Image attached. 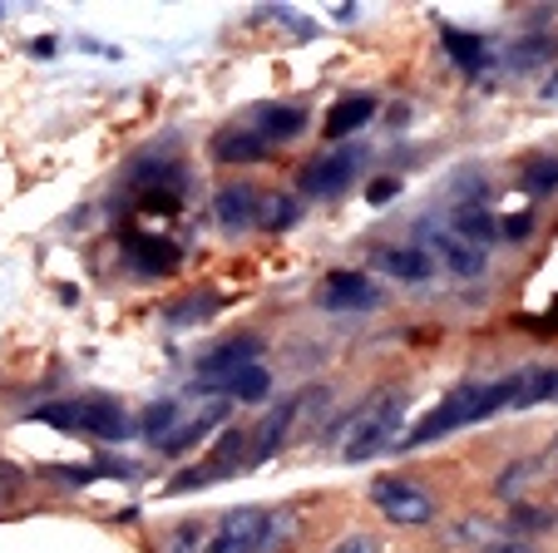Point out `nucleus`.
Masks as SVG:
<instances>
[{"mask_svg":"<svg viewBox=\"0 0 558 553\" xmlns=\"http://www.w3.org/2000/svg\"><path fill=\"white\" fill-rule=\"evenodd\" d=\"M401 425H405V396L401 390H380V396H371L366 406L337 430L341 459H371L386 445H401Z\"/></svg>","mask_w":558,"mask_h":553,"instance_id":"obj_1","label":"nucleus"},{"mask_svg":"<svg viewBox=\"0 0 558 553\" xmlns=\"http://www.w3.org/2000/svg\"><path fill=\"white\" fill-rule=\"evenodd\" d=\"M31 420H45V425L60 430H85V435L105 440V445H119L129 435V416L119 410V400H64V406L31 410Z\"/></svg>","mask_w":558,"mask_h":553,"instance_id":"obj_2","label":"nucleus"},{"mask_svg":"<svg viewBox=\"0 0 558 553\" xmlns=\"http://www.w3.org/2000/svg\"><path fill=\"white\" fill-rule=\"evenodd\" d=\"M371 504H376L380 514H386L390 524H405V529H425V524H435V494L421 490L415 480H401V474H380L376 484H371Z\"/></svg>","mask_w":558,"mask_h":553,"instance_id":"obj_3","label":"nucleus"},{"mask_svg":"<svg viewBox=\"0 0 558 553\" xmlns=\"http://www.w3.org/2000/svg\"><path fill=\"white\" fill-rule=\"evenodd\" d=\"M474 420H485L480 416V386H464V390H454V396H445L440 406H435L430 416L401 440V445H411V449L430 445V440H445L450 430H464V425H474Z\"/></svg>","mask_w":558,"mask_h":553,"instance_id":"obj_4","label":"nucleus"},{"mask_svg":"<svg viewBox=\"0 0 558 553\" xmlns=\"http://www.w3.org/2000/svg\"><path fill=\"white\" fill-rule=\"evenodd\" d=\"M267 514L263 509H228L208 533V553H263Z\"/></svg>","mask_w":558,"mask_h":553,"instance_id":"obj_5","label":"nucleus"},{"mask_svg":"<svg viewBox=\"0 0 558 553\" xmlns=\"http://www.w3.org/2000/svg\"><path fill=\"white\" fill-rule=\"evenodd\" d=\"M316 302L327 306V312H371L380 302V292L361 272H331L327 282H322V292H316Z\"/></svg>","mask_w":558,"mask_h":553,"instance_id":"obj_6","label":"nucleus"},{"mask_svg":"<svg viewBox=\"0 0 558 553\" xmlns=\"http://www.w3.org/2000/svg\"><path fill=\"white\" fill-rule=\"evenodd\" d=\"M435 257V267H450L454 277H464V282H474V277H480V272H485V252L480 248H470V242L464 238H454L450 228H435L430 232V248H425Z\"/></svg>","mask_w":558,"mask_h":553,"instance_id":"obj_7","label":"nucleus"},{"mask_svg":"<svg viewBox=\"0 0 558 553\" xmlns=\"http://www.w3.org/2000/svg\"><path fill=\"white\" fill-rule=\"evenodd\" d=\"M356 154H331V158H316V164L302 168V193H312V199H331V193H341L356 178Z\"/></svg>","mask_w":558,"mask_h":553,"instance_id":"obj_8","label":"nucleus"},{"mask_svg":"<svg viewBox=\"0 0 558 553\" xmlns=\"http://www.w3.org/2000/svg\"><path fill=\"white\" fill-rule=\"evenodd\" d=\"M376 267L396 282H430L435 277V257L425 252V242H405V248H380Z\"/></svg>","mask_w":558,"mask_h":553,"instance_id":"obj_9","label":"nucleus"},{"mask_svg":"<svg viewBox=\"0 0 558 553\" xmlns=\"http://www.w3.org/2000/svg\"><path fill=\"white\" fill-rule=\"evenodd\" d=\"M257 203H263V193H257L253 183H228V189H218V199H213V213H218V223L228 232H247L257 223Z\"/></svg>","mask_w":558,"mask_h":553,"instance_id":"obj_10","label":"nucleus"},{"mask_svg":"<svg viewBox=\"0 0 558 553\" xmlns=\"http://www.w3.org/2000/svg\"><path fill=\"white\" fill-rule=\"evenodd\" d=\"M450 232L454 238H464L470 248L489 252L495 248V238H499V223H495V213H489L485 203H460V208L450 213Z\"/></svg>","mask_w":558,"mask_h":553,"instance_id":"obj_11","label":"nucleus"},{"mask_svg":"<svg viewBox=\"0 0 558 553\" xmlns=\"http://www.w3.org/2000/svg\"><path fill=\"white\" fill-rule=\"evenodd\" d=\"M257 134H263V144L272 148V144H292L296 134L306 129V109H296V105H263L257 109Z\"/></svg>","mask_w":558,"mask_h":553,"instance_id":"obj_12","label":"nucleus"},{"mask_svg":"<svg viewBox=\"0 0 558 553\" xmlns=\"http://www.w3.org/2000/svg\"><path fill=\"white\" fill-rule=\"evenodd\" d=\"M263 154H267V144L253 124H232L213 139V158H218V164H257Z\"/></svg>","mask_w":558,"mask_h":553,"instance_id":"obj_13","label":"nucleus"},{"mask_svg":"<svg viewBox=\"0 0 558 553\" xmlns=\"http://www.w3.org/2000/svg\"><path fill=\"white\" fill-rule=\"evenodd\" d=\"M514 381V400H509V410H529V406H544V400H558V371L554 365H529V371H519Z\"/></svg>","mask_w":558,"mask_h":553,"instance_id":"obj_14","label":"nucleus"},{"mask_svg":"<svg viewBox=\"0 0 558 553\" xmlns=\"http://www.w3.org/2000/svg\"><path fill=\"white\" fill-rule=\"evenodd\" d=\"M124 252H129V262H134L144 277H163V272L179 267V248H173L169 238H129Z\"/></svg>","mask_w":558,"mask_h":553,"instance_id":"obj_15","label":"nucleus"},{"mask_svg":"<svg viewBox=\"0 0 558 553\" xmlns=\"http://www.w3.org/2000/svg\"><path fill=\"white\" fill-rule=\"evenodd\" d=\"M445 55H450V60L474 80V74H485V70H489V60H495V45H489L485 35L445 31Z\"/></svg>","mask_w":558,"mask_h":553,"instance_id":"obj_16","label":"nucleus"},{"mask_svg":"<svg viewBox=\"0 0 558 553\" xmlns=\"http://www.w3.org/2000/svg\"><path fill=\"white\" fill-rule=\"evenodd\" d=\"M371 115H376V99H371V95H347V99H337V105L327 109V139L356 134L361 124H371Z\"/></svg>","mask_w":558,"mask_h":553,"instance_id":"obj_17","label":"nucleus"},{"mask_svg":"<svg viewBox=\"0 0 558 553\" xmlns=\"http://www.w3.org/2000/svg\"><path fill=\"white\" fill-rule=\"evenodd\" d=\"M222 416H228V406H222V400H213V406L208 410H203V416L198 420H183V425L179 430H173V435L169 440H158V449H163V455H183V449H193V445H198V440L203 435H208V430L213 425H218V420Z\"/></svg>","mask_w":558,"mask_h":553,"instance_id":"obj_18","label":"nucleus"},{"mask_svg":"<svg viewBox=\"0 0 558 553\" xmlns=\"http://www.w3.org/2000/svg\"><path fill=\"white\" fill-rule=\"evenodd\" d=\"M222 390H228L232 400H243V406H257V400H267V390H272V376H267L263 361H247L243 371H238V376H232Z\"/></svg>","mask_w":558,"mask_h":553,"instance_id":"obj_19","label":"nucleus"},{"mask_svg":"<svg viewBox=\"0 0 558 553\" xmlns=\"http://www.w3.org/2000/svg\"><path fill=\"white\" fill-rule=\"evenodd\" d=\"M179 400H154V406L138 416V435L148 440V445H158V440H169L173 430H179Z\"/></svg>","mask_w":558,"mask_h":553,"instance_id":"obj_20","label":"nucleus"},{"mask_svg":"<svg viewBox=\"0 0 558 553\" xmlns=\"http://www.w3.org/2000/svg\"><path fill=\"white\" fill-rule=\"evenodd\" d=\"M208 524H198V519H183V524H173L169 533H163V543H158V553H208Z\"/></svg>","mask_w":558,"mask_h":553,"instance_id":"obj_21","label":"nucleus"},{"mask_svg":"<svg viewBox=\"0 0 558 553\" xmlns=\"http://www.w3.org/2000/svg\"><path fill=\"white\" fill-rule=\"evenodd\" d=\"M292 416H296V400H287L277 416L263 420V430H257V445H253V459H267L277 445H282V435H287V425H292Z\"/></svg>","mask_w":558,"mask_h":553,"instance_id":"obj_22","label":"nucleus"},{"mask_svg":"<svg viewBox=\"0 0 558 553\" xmlns=\"http://www.w3.org/2000/svg\"><path fill=\"white\" fill-rule=\"evenodd\" d=\"M558 514L554 509H538V504H514L509 509V539H519V533H544L554 529Z\"/></svg>","mask_w":558,"mask_h":553,"instance_id":"obj_23","label":"nucleus"},{"mask_svg":"<svg viewBox=\"0 0 558 553\" xmlns=\"http://www.w3.org/2000/svg\"><path fill=\"white\" fill-rule=\"evenodd\" d=\"M450 539H454V543H470V549L480 553V549H489V543H495V539H505V533H495V529H489V519H480V514H470V519H460V524H454V529H450Z\"/></svg>","mask_w":558,"mask_h":553,"instance_id":"obj_24","label":"nucleus"},{"mask_svg":"<svg viewBox=\"0 0 558 553\" xmlns=\"http://www.w3.org/2000/svg\"><path fill=\"white\" fill-rule=\"evenodd\" d=\"M296 213H302L296 199H282V193H272V199L257 203V223H263V228H292Z\"/></svg>","mask_w":558,"mask_h":553,"instance_id":"obj_25","label":"nucleus"},{"mask_svg":"<svg viewBox=\"0 0 558 553\" xmlns=\"http://www.w3.org/2000/svg\"><path fill=\"white\" fill-rule=\"evenodd\" d=\"M548 55H554V40H548V35H529V40H519L514 50H509V64H514V70H534Z\"/></svg>","mask_w":558,"mask_h":553,"instance_id":"obj_26","label":"nucleus"},{"mask_svg":"<svg viewBox=\"0 0 558 553\" xmlns=\"http://www.w3.org/2000/svg\"><path fill=\"white\" fill-rule=\"evenodd\" d=\"M524 189L529 193H554L558 189V158H534L524 168Z\"/></svg>","mask_w":558,"mask_h":553,"instance_id":"obj_27","label":"nucleus"},{"mask_svg":"<svg viewBox=\"0 0 558 553\" xmlns=\"http://www.w3.org/2000/svg\"><path fill=\"white\" fill-rule=\"evenodd\" d=\"M524 480H529V465H509V470L499 474L495 490L505 494V500H514V504H519V490H524Z\"/></svg>","mask_w":558,"mask_h":553,"instance_id":"obj_28","label":"nucleus"},{"mask_svg":"<svg viewBox=\"0 0 558 553\" xmlns=\"http://www.w3.org/2000/svg\"><path fill=\"white\" fill-rule=\"evenodd\" d=\"M327 553H380V543L371 539V533H351V539H341L337 549H327Z\"/></svg>","mask_w":558,"mask_h":553,"instance_id":"obj_29","label":"nucleus"},{"mask_svg":"<svg viewBox=\"0 0 558 553\" xmlns=\"http://www.w3.org/2000/svg\"><path fill=\"white\" fill-rule=\"evenodd\" d=\"M54 474H60L64 484H89L99 470H95V465H60V470H54Z\"/></svg>","mask_w":558,"mask_h":553,"instance_id":"obj_30","label":"nucleus"},{"mask_svg":"<svg viewBox=\"0 0 558 553\" xmlns=\"http://www.w3.org/2000/svg\"><path fill=\"white\" fill-rule=\"evenodd\" d=\"M396 193H401V183H396V178H376V183L366 189V203H386V199H396Z\"/></svg>","mask_w":558,"mask_h":553,"instance_id":"obj_31","label":"nucleus"},{"mask_svg":"<svg viewBox=\"0 0 558 553\" xmlns=\"http://www.w3.org/2000/svg\"><path fill=\"white\" fill-rule=\"evenodd\" d=\"M480 553H538L534 543H524V539H495L489 549H480Z\"/></svg>","mask_w":558,"mask_h":553,"instance_id":"obj_32","label":"nucleus"},{"mask_svg":"<svg viewBox=\"0 0 558 553\" xmlns=\"http://www.w3.org/2000/svg\"><path fill=\"white\" fill-rule=\"evenodd\" d=\"M499 232H505V238H524V232H529V218H509Z\"/></svg>","mask_w":558,"mask_h":553,"instance_id":"obj_33","label":"nucleus"},{"mask_svg":"<svg viewBox=\"0 0 558 553\" xmlns=\"http://www.w3.org/2000/svg\"><path fill=\"white\" fill-rule=\"evenodd\" d=\"M31 50H35V55H45V60H50V55H54V40H50V35H45V40H35Z\"/></svg>","mask_w":558,"mask_h":553,"instance_id":"obj_34","label":"nucleus"},{"mask_svg":"<svg viewBox=\"0 0 558 553\" xmlns=\"http://www.w3.org/2000/svg\"><path fill=\"white\" fill-rule=\"evenodd\" d=\"M554 465H558V445H554Z\"/></svg>","mask_w":558,"mask_h":553,"instance_id":"obj_35","label":"nucleus"}]
</instances>
